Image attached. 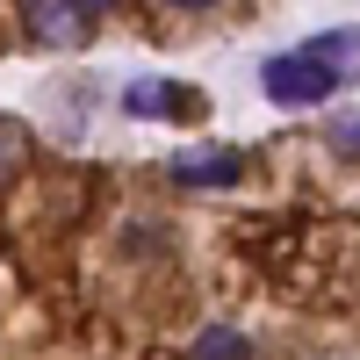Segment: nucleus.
<instances>
[{"label":"nucleus","mask_w":360,"mask_h":360,"mask_svg":"<svg viewBox=\"0 0 360 360\" xmlns=\"http://www.w3.org/2000/svg\"><path fill=\"white\" fill-rule=\"evenodd\" d=\"M166 173H173V188H231V180L245 173V159L217 144V152H173Z\"/></svg>","instance_id":"nucleus-4"},{"label":"nucleus","mask_w":360,"mask_h":360,"mask_svg":"<svg viewBox=\"0 0 360 360\" xmlns=\"http://www.w3.org/2000/svg\"><path fill=\"white\" fill-rule=\"evenodd\" d=\"M123 115H137V123H152V115H195V86H180V79H130L123 86Z\"/></svg>","instance_id":"nucleus-3"},{"label":"nucleus","mask_w":360,"mask_h":360,"mask_svg":"<svg viewBox=\"0 0 360 360\" xmlns=\"http://www.w3.org/2000/svg\"><path fill=\"white\" fill-rule=\"evenodd\" d=\"M303 58H317L339 86H353V79H360V29H353V22H346V29H324V37L303 44Z\"/></svg>","instance_id":"nucleus-5"},{"label":"nucleus","mask_w":360,"mask_h":360,"mask_svg":"<svg viewBox=\"0 0 360 360\" xmlns=\"http://www.w3.org/2000/svg\"><path fill=\"white\" fill-rule=\"evenodd\" d=\"M166 8H180V15H202V8H217V0H166Z\"/></svg>","instance_id":"nucleus-10"},{"label":"nucleus","mask_w":360,"mask_h":360,"mask_svg":"<svg viewBox=\"0 0 360 360\" xmlns=\"http://www.w3.org/2000/svg\"><path fill=\"white\" fill-rule=\"evenodd\" d=\"M15 159H22V137L0 123V188H8V173H15Z\"/></svg>","instance_id":"nucleus-8"},{"label":"nucleus","mask_w":360,"mask_h":360,"mask_svg":"<svg viewBox=\"0 0 360 360\" xmlns=\"http://www.w3.org/2000/svg\"><path fill=\"white\" fill-rule=\"evenodd\" d=\"M188 360H252V339L238 332V324H209V332L195 339V353Z\"/></svg>","instance_id":"nucleus-6"},{"label":"nucleus","mask_w":360,"mask_h":360,"mask_svg":"<svg viewBox=\"0 0 360 360\" xmlns=\"http://www.w3.org/2000/svg\"><path fill=\"white\" fill-rule=\"evenodd\" d=\"M259 86H266V101H281V108H317V101L339 94V79L324 72L317 58H303V51L266 58V65H259Z\"/></svg>","instance_id":"nucleus-1"},{"label":"nucleus","mask_w":360,"mask_h":360,"mask_svg":"<svg viewBox=\"0 0 360 360\" xmlns=\"http://www.w3.org/2000/svg\"><path fill=\"white\" fill-rule=\"evenodd\" d=\"M332 144L360 159V108H353V115H332Z\"/></svg>","instance_id":"nucleus-7"},{"label":"nucleus","mask_w":360,"mask_h":360,"mask_svg":"<svg viewBox=\"0 0 360 360\" xmlns=\"http://www.w3.org/2000/svg\"><path fill=\"white\" fill-rule=\"evenodd\" d=\"M72 8H79L86 22H94V15H115V8H123V0H72Z\"/></svg>","instance_id":"nucleus-9"},{"label":"nucleus","mask_w":360,"mask_h":360,"mask_svg":"<svg viewBox=\"0 0 360 360\" xmlns=\"http://www.w3.org/2000/svg\"><path fill=\"white\" fill-rule=\"evenodd\" d=\"M22 22H29V37L51 44V51H79L86 44V15L72 0H22Z\"/></svg>","instance_id":"nucleus-2"}]
</instances>
